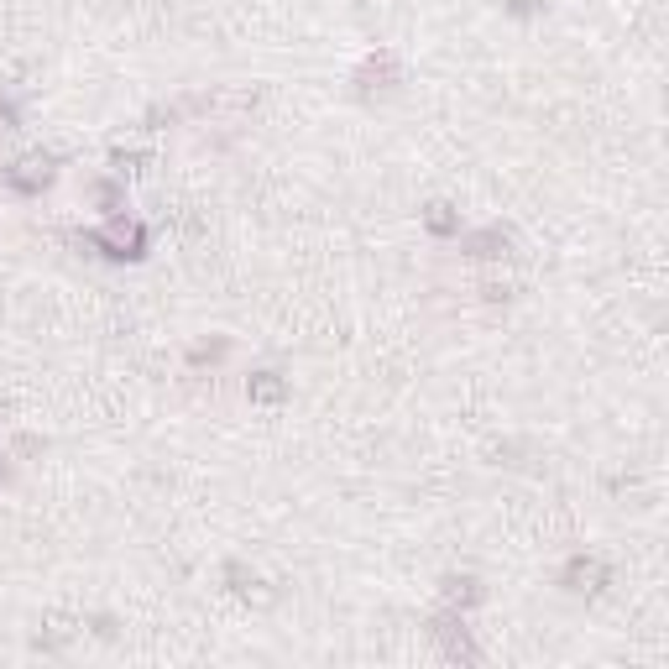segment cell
I'll return each instance as SVG.
<instances>
[{
  "instance_id": "cell-1",
  "label": "cell",
  "mask_w": 669,
  "mask_h": 669,
  "mask_svg": "<svg viewBox=\"0 0 669 669\" xmlns=\"http://www.w3.org/2000/svg\"><path fill=\"white\" fill-rule=\"evenodd\" d=\"M278 392H283V387L272 382V377H262V382H257V398H278Z\"/></svg>"
}]
</instances>
